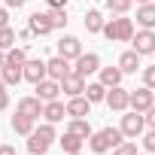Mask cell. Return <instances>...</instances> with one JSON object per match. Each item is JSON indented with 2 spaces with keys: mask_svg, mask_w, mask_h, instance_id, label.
Masks as SVG:
<instances>
[{
  "mask_svg": "<svg viewBox=\"0 0 155 155\" xmlns=\"http://www.w3.org/2000/svg\"><path fill=\"white\" fill-rule=\"evenodd\" d=\"M6 25H9V12H6V9H0V28H6Z\"/></svg>",
  "mask_w": 155,
  "mask_h": 155,
  "instance_id": "cell-39",
  "label": "cell"
},
{
  "mask_svg": "<svg viewBox=\"0 0 155 155\" xmlns=\"http://www.w3.org/2000/svg\"><path fill=\"white\" fill-rule=\"evenodd\" d=\"M73 155H82V152H73Z\"/></svg>",
  "mask_w": 155,
  "mask_h": 155,
  "instance_id": "cell-43",
  "label": "cell"
},
{
  "mask_svg": "<svg viewBox=\"0 0 155 155\" xmlns=\"http://www.w3.org/2000/svg\"><path fill=\"white\" fill-rule=\"evenodd\" d=\"M122 134L128 137V140H137L140 134H143V128H146V119H143V113H137V110H131L128 116H122Z\"/></svg>",
  "mask_w": 155,
  "mask_h": 155,
  "instance_id": "cell-3",
  "label": "cell"
},
{
  "mask_svg": "<svg viewBox=\"0 0 155 155\" xmlns=\"http://www.w3.org/2000/svg\"><path fill=\"white\" fill-rule=\"evenodd\" d=\"M15 46V31L6 25V28H0V49H3V52H9Z\"/></svg>",
  "mask_w": 155,
  "mask_h": 155,
  "instance_id": "cell-28",
  "label": "cell"
},
{
  "mask_svg": "<svg viewBox=\"0 0 155 155\" xmlns=\"http://www.w3.org/2000/svg\"><path fill=\"white\" fill-rule=\"evenodd\" d=\"M43 107H46V104H43L40 97H21V101H18V113H21V116H31L34 122L43 116Z\"/></svg>",
  "mask_w": 155,
  "mask_h": 155,
  "instance_id": "cell-15",
  "label": "cell"
},
{
  "mask_svg": "<svg viewBox=\"0 0 155 155\" xmlns=\"http://www.w3.org/2000/svg\"><path fill=\"white\" fill-rule=\"evenodd\" d=\"M73 70L79 73V76H91L94 70H101V58H97L94 52H88V55L82 52L79 58H76V67H73Z\"/></svg>",
  "mask_w": 155,
  "mask_h": 155,
  "instance_id": "cell-11",
  "label": "cell"
},
{
  "mask_svg": "<svg viewBox=\"0 0 155 155\" xmlns=\"http://www.w3.org/2000/svg\"><path fill=\"white\" fill-rule=\"evenodd\" d=\"M46 67H49V79H58V82L64 79L67 73H73V70H70V61L61 58V55H55L52 61H46Z\"/></svg>",
  "mask_w": 155,
  "mask_h": 155,
  "instance_id": "cell-14",
  "label": "cell"
},
{
  "mask_svg": "<svg viewBox=\"0 0 155 155\" xmlns=\"http://www.w3.org/2000/svg\"><path fill=\"white\" fill-rule=\"evenodd\" d=\"M104 3H107V9H110V12L125 15V12L131 9V3H134V0H104Z\"/></svg>",
  "mask_w": 155,
  "mask_h": 155,
  "instance_id": "cell-29",
  "label": "cell"
},
{
  "mask_svg": "<svg viewBox=\"0 0 155 155\" xmlns=\"http://www.w3.org/2000/svg\"><path fill=\"white\" fill-rule=\"evenodd\" d=\"M152 104H155V91H152L149 85H143V88L131 91V110H137V113H146Z\"/></svg>",
  "mask_w": 155,
  "mask_h": 155,
  "instance_id": "cell-8",
  "label": "cell"
},
{
  "mask_svg": "<svg viewBox=\"0 0 155 155\" xmlns=\"http://www.w3.org/2000/svg\"><path fill=\"white\" fill-rule=\"evenodd\" d=\"M43 116H46V122H52V125H55V122H64V119H67V107H64L61 101H49V104L43 107Z\"/></svg>",
  "mask_w": 155,
  "mask_h": 155,
  "instance_id": "cell-16",
  "label": "cell"
},
{
  "mask_svg": "<svg viewBox=\"0 0 155 155\" xmlns=\"http://www.w3.org/2000/svg\"><path fill=\"white\" fill-rule=\"evenodd\" d=\"M49 146H52V140H46L40 131H34V134L28 137V149H31V155H46Z\"/></svg>",
  "mask_w": 155,
  "mask_h": 155,
  "instance_id": "cell-18",
  "label": "cell"
},
{
  "mask_svg": "<svg viewBox=\"0 0 155 155\" xmlns=\"http://www.w3.org/2000/svg\"><path fill=\"white\" fill-rule=\"evenodd\" d=\"M104 37H107L110 43H128V40H134V21L125 18V15L110 18V21L104 25Z\"/></svg>",
  "mask_w": 155,
  "mask_h": 155,
  "instance_id": "cell-2",
  "label": "cell"
},
{
  "mask_svg": "<svg viewBox=\"0 0 155 155\" xmlns=\"http://www.w3.org/2000/svg\"><path fill=\"white\" fill-rule=\"evenodd\" d=\"M6 107H9V94H6V91H0V113H3Z\"/></svg>",
  "mask_w": 155,
  "mask_h": 155,
  "instance_id": "cell-37",
  "label": "cell"
},
{
  "mask_svg": "<svg viewBox=\"0 0 155 155\" xmlns=\"http://www.w3.org/2000/svg\"><path fill=\"white\" fill-rule=\"evenodd\" d=\"M113 155H137V143H119Z\"/></svg>",
  "mask_w": 155,
  "mask_h": 155,
  "instance_id": "cell-31",
  "label": "cell"
},
{
  "mask_svg": "<svg viewBox=\"0 0 155 155\" xmlns=\"http://www.w3.org/2000/svg\"><path fill=\"white\" fill-rule=\"evenodd\" d=\"M58 55L67 58V61H76V58L82 55V43L76 40V37H61L58 40Z\"/></svg>",
  "mask_w": 155,
  "mask_h": 155,
  "instance_id": "cell-10",
  "label": "cell"
},
{
  "mask_svg": "<svg viewBox=\"0 0 155 155\" xmlns=\"http://www.w3.org/2000/svg\"><path fill=\"white\" fill-rule=\"evenodd\" d=\"M107 85L104 82H91V85H85V97L91 101V104H101V101H107Z\"/></svg>",
  "mask_w": 155,
  "mask_h": 155,
  "instance_id": "cell-24",
  "label": "cell"
},
{
  "mask_svg": "<svg viewBox=\"0 0 155 155\" xmlns=\"http://www.w3.org/2000/svg\"><path fill=\"white\" fill-rule=\"evenodd\" d=\"M119 67H122V73H137V67H140V55L131 49V52H122L119 55Z\"/></svg>",
  "mask_w": 155,
  "mask_h": 155,
  "instance_id": "cell-20",
  "label": "cell"
},
{
  "mask_svg": "<svg viewBox=\"0 0 155 155\" xmlns=\"http://www.w3.org/2000/svg\"><path fill=\"white\" fill-rule=\"evenodd\" d=\"M137 25L140 28H155V3H140L137 6Z\"/></svg>",
  "mask_w": 155,
  "mask_h": 155,
  "instance_id": "cell-17",
  "label": "cell"
},
{
  "mask_svg": "<svg viewBox=\"0 0 155 155\" xmlns=\"http://www.w3.org/2000/svg\"><path fill=\"white\" fill-rule=\"evenodd\" d=\"M46 3H49V9H64L67 0H46Z\"/></svg>",
  "mask_w": 155,
  "mask_h": 155,
  "instance_id": "cell-36",
  "label": "cell"
},
{
  "mask_svg": "<svg viewBox=\"0 0 155 155\" xmlns=\"http://www.w3.org/2000/svg\"><path fill=\"white\" fill-rule=\"evenodd\" d=\"M46 76H49V67H46V61H28L25 64V79L28 82H43L46 79Z\"/></svg>",
  "mask_w": 155,
  "mask_h": 155,
  "instance_id": "cell-12",
  "label": "cell"
},
{
  "mask_svg": "<svg viewBox=\"0 0 155 155\" xmlns=\"http://www.w3.org/2000/svg\"><path fill=\"white\" fill-rule=\"evenodd\" d=\"M107 107L116 110V113H125V110L131 107V91H125L122 85H113V88L107 91Z\"/></svg>",
  "mask_w": 155,
  "mask_h": 155,
  "instance_id": "cell-4",
  "label": "cell"
},
{
  "mask_svg": "<svg viewBox=\"0 0 155 155\" xmlns=\"http://www.w3.org/2000/svg\"><path fill=\"white\" fill-rule=\"evenodd\" d=\"M101 82H104L107 88L119 85V82H122V67H104V70H101Z\"/></svg>",
  "mask_w": 155,
  "mask_h": 155,
  "instance_id": "cell-25",
  "label": "cell"
},
{
  "mask_svg": "<svg viewBox=\"0 0 155 155\" xmlns=\"http://www.w3.org/2000/svg\"><path fill=\"white\" fill-rule=\"evenodd\" d=\"M0 76H3L6 88H9V85H18V82L25 79V67H12V64H6L3 70H0Z\"/></svg>",
  "mask_w": 155,
  "mask_h": 155,
  "instance_id": "cell-21",
  "label": "cell"
},
{
  "mask_svg": "<svg viewBox=\"0 0 155 155\" xmlns=\"http://www.w3.org/2000/svg\"><path fill=\"white\" fill-rule=\"evenodd\" d=\"M122 137H125L122 128H104V131H97V134L88 137V149H91L94 155H104L107 149H116L119 143H125Z\"/></svg>",
  "mask_w": 155,
  "mask_h": 155,
  "instance_id": "cell-1",
  "label": "cell"
},
{
  "mask_svg": "<svg viewBox=\"0 0 155 155\" xmlns=\"http://www.w3.org/2000/svg\"><path fill=\"white\" fill-rule=\"evenodd\" d=\"M0 91H6V82H3V76H0Z\"/></svg>",
  "mask_w": 155,
  "mask_h": 155,
  "instance_id": "cell-41",
  "label": "cell"
},
{
  "mask_svg": "<svg viewBox=\"0 0 155 155\" xmlns=\"http://www.w3.org/2000/svg\"><path fill=\"white\" fill-rule=\"evenodd\" d=\"M6 64H12V67H25V64H28V52L12 46V49L6 52Z\"/></svg>",
  "mask_w": 155,
  "mask_h": 155,
  "instance_id": "cell-27",
  "label": "cell"
},
{
  "mask_svg": "<svg viewBox=\"0 0 155 155\" xmlns=\"http://www.w3.org/2000/svg\"><path fill=\"white\" fill-rule=\"evenodd\" d=\"M131 43H134V52H137V55H152V52H155V31L143 28V31L134 34Z\"/></svg>",
  "mask_w": 155,
  "mask_h": 155,
  "instance_id": "cell-6",
  "label": "cell"
},
{
  "mask_svg": "<svg viewBox=\"0 0 155 155\" xmlns=\"http://www.w3.org/2000/svg\"><path fill=\"white\" fill-rule=\"evenodd\" d=\"M61 91L67 94V97H79V94H85V76H79V73H67L64 79H61Z\"/></svg>",
  "mask_w": 155,
  "mask_h": 155,
  "instance_id": "cell-5",
  "label": "cell"
},
{
  "mask_svg": "<svg viewBox=\"0 0 155 155\" xmlns=\"http://www.w3.org/2000/svg\"><path fill=\"white\" fill-rule=\"evenodd\" d=\"M143 119H146V128H155V104L143 113Z\"/></svg>",
  "mask_w": 155,
  "mask_h": 155,
  "instance_id": "cell-34",
  "label": "cell"
},
{
  "mask_svg": "<svg viewBox=\"0 0 155 155\" xmlns=\"http://www.w3.org/2000/svg\"><path fill=\"white\" fill-rule=\"evenodd\" d=\"M49 15H52V25H55V31L67 25V9H49Z\"/></svg>",
  "mask_w": 155,
  "mask_h": 155,
  "instance_id": "cell-30",
  "label": "cell"
},
{
  "mask_svg": "<svg viewBox=\"0 0 155 155\" xmlns=\"http://www.w3.org/2000/svg\"><path fill=\"white\" fill-rule=\"evenodd\" d=\"M28 28H31V34H37V37H46V34H52V31H55V25H52V15H49V12H34V15L28 18Z\"/></svg>",
  "mask_w": 155,
  "mask_h": 155,
  "instance_id": "cell-7",
  "label": "cell"
},
{
  "mask_svg": "<svg viewBox=\"0 0 155 155\" xmlns=\"http://www.w3.org/2000/svg\"><path fill=\"white\" fill-rule=\"evenodd\" d=\"M104 15L97 12V9H91V12H85V31L88 34H104Z\"/></svg>",
  "mask_w": 155,
  "mask_h": 155,
  "instance_id": "cell-22",
  "label": "cell"
},
{
  "mask_svg": "<svg viewBox=\"0 0 155 155\" xmlns=\"http://www.w3.org/2000/svg\"><path fill=\"white\" fill-rule=\"evenodd\" d=\"M0 155H18L15 146H6V143H0Z\"/></svg>",
  "mask_w": 155,
  "mask_h": 155,
  "instance_id": "cell-35",
  "label": "cell"
},
{
  "mask_svg": "<svg viewBox=\"0 0 155 155\" xmlns=\"http://www.w3.org/2000/svg\"><path fill=\"white\" fill-rule=\"evenodd\" d=\"M12 131H15V134H21V137H31V134H34V119H31V116L15 113V116H12Z\"/></svg>",
  "mask_w": 155,
  "mask_h": 155,
  "instance_id": "cell-19",
  "label": "cell"
},
{
  "mask_svg": "<svg viewBox=\"0 0 155 155\" xmlns=\"http://www.w3.org/2000/svg\"><path fill=\"white\" fill-rule=\"evenodd\" d=\"M82 143H85L82 137H76V134H70V131L61 137V149H64L67 155H73V152H82Z\"/></svg>",
  "mask_w": 155,
  "mask_h": 155,
  "instance_id": "cell-23",
  "label": "cell"
},
{
  "mask_svg": "<svg viewBox=\"0 0 155 155\" xmlns=\"http://www.w3.org/2000/svg\"><path fill=\"white\" fill-rule=\"evenodd\" d=\"M143 85H149V88H155V64L143 70Z\"/></svg>",
  "mask_w": 155,
  "mask_h": 155,
  "instance_id": "cell-32",
  "label": "cell"
},
{
  "mask_svg": "<svg viewBox=\"0 0 155 155\" xmlns=\"http://www.w3.org/2000/svg\"><path fill=\"white\" fill-rule=\"evenodd\" d=\"M143 146H146V152H155V128H149V134L143 137Z\"/></svg>",
  "mask_w": 155,
  "mask_h": 155,
  "instance_id": "cell-33",
  "label": "cell"
},
{
  "mask_svg": "<svg viewBox=\"0 0 155 155\" xmlns=\"http://www.w3.org/2000/svg\"><path fill=\"white\" fill-rule=\"evenodd\" d=\"M67 131L76 134V137H82V140L91 137V125H88V119H70V128H67Z\"/></svg>",
  "mask_w": 155,
  "mask_h": 155,
  "instance_id": "cell-26",
  "label": "cell"
},
{
  "mask_svg": "<svg viewBox=\"0 0 155 155\" xmlns=\"http://www.w3.org/2000/svg\"><path fill=\"white\" fill-rule=\"evenodd\" d=\"M137 3H152V0H137Z\"/></svg>",
  "mask_w": 155,
  "mask_h": 155,
  "instance_id": "cell-42",
  "label": "cell"
},
{
  "mask_svg": "<svg viewBox=\"0 0 155 155\" xmlns=\"http://www.w3.org/2000/svg\"><path fill=\"white\" fill-rule=\"evenodd\" d=\"M3 67H6V52L0 49V70H3Z\"/></svg>",
  "mask_w": 155,
  "mask_h": 155,
  "instance_id": "cell-40",
  "label": "cell"
},
{
  "mask_svg": "<svg viewBox=\"0 0 155 155\" xmlns=\"http://www.w3.org/2000/svg\"><path fill=\"white\" fill-rule=\"evenodd\" d=\"M25 3H28V0H6V6H9V9H21Z\"/></svg>",
  "mask_w": 155,
  "mask_h": 155,
  "instance_id": "cell-38",
  "label": "cell"
},
{
  "mask_svg": "<svg viewBox=\"0 0 155 155\" xmlns=\"http://www.w3.org/2000/svg\"><path fill=\"white\" fill-rule=\"evenodd\" d=\"M88 110H91V101H88V97H82V94L67 101V116H70V119H85V116H88Z\"/></svg>",
  "mask_w": 155,
  "mask_h": 155,
  "instance_id": "cell-13",
  "label": "cell"
},
{
  "mask_svg": "<svg viewBox=\"0 0 155 155\" xmlns=\"http://www.w3.org/2000/svg\"><path fill=\"white\" fill-rule=\"evenodd\" d=\"M34 88H37V97H40L43 104H49V101H58V94H61V82H58V79H49V76H46L43 82H37Z\"/></svg>",
  "mask_w": 155,
  "mask_h": 155,
  "instance_id": "cell-9",
  "label": "cell"
}]
</instances>
